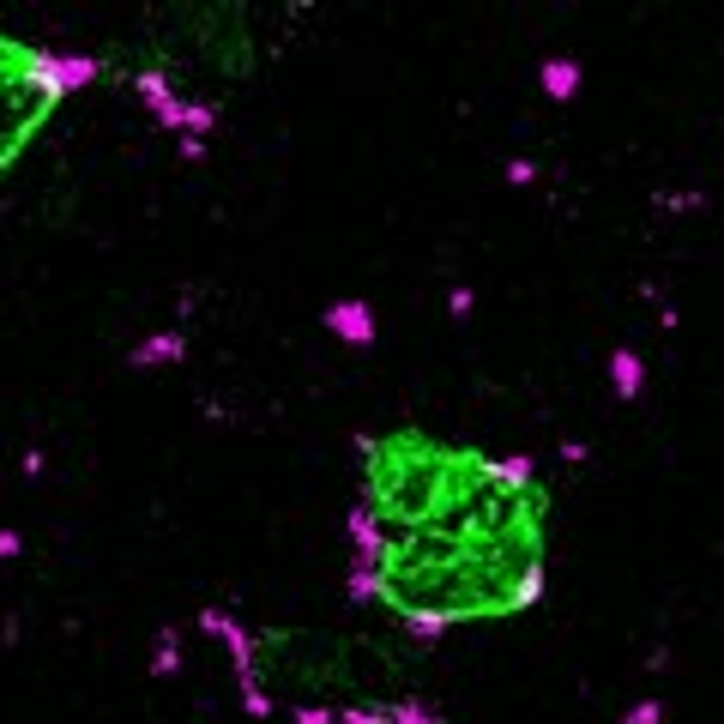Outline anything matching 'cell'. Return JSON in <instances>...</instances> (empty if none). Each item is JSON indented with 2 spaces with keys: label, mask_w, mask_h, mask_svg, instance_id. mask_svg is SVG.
Listing matches in <instances>:
<instances>
[{
  "label": "cell",
  "mask_w": 724,
  "mask_h": 724,
  "mask_svg": "<svg viewBox=\"0 0 724 724\" xmlns=\"http://www.w3.org/2000/svg\"><path fill=\"white\" fill-rule=\"evenodd\" d=\"M297 19L302 7H278V0L152 7L128 31V43L104 61V73H116L164 133H176L181 152L200 157L236 97L278 67Z\"/></svg>",
  "instance_id": "3957f363"
},
{
  "label": "cell",
  "mask_w": 724,
  "mask_h": 724,
  "mask_svg": "<svg viewBox=\"0 0 724 724\" xmlns=\"http://www.w3.org/2000/svg\"><path fill=\"white\" fill-rule=\"evenodd\" d=\"M104 79L97 55H73L55 49L43 37L0 25V194L7 181L25 169V157L43 145V133L55 128L67 104H73L85 85Z\"/></svg>",
  "instance_id": "277c9868"
},
{
  "label": "cell",
  "mask_w": 724,
  "mask_h": 724,
  "mask_svg": "<svg viewBox=\"0 0 724 724\" xmlns=\"http://www.w3.org/2000/svg\"><path fill=\"white\" fill-rule=\"evenodd\" d=\"M242 712L266 724H447L423 647L381 622L200 610Z\"/></svg>",
  "instance_id": "7a4b0ae2"
},
{
  "label": "cell",
  "mask_w": 724,
  "mask_h": 724,
  "mask_svg": "<svg viewBox=\"0 0 724 724\" xmlns=\"http://www.w3.org/2000/svg\"><path fill=\"white\" fill-rule=\"evenodd\" d=\"M556 568V490L531 452H495L429 423L357 435L350 604L441 647L543 604Z\"/></svg>",
  "instance_id": "6da1fadb"
}]
</instances>
